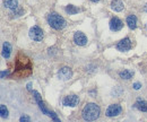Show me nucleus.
Masks as SVG:
<instances>
[{
    "label": "nucleus",
    "mask_w": 147,
    "mask_h": 122,
    "mask_svg": "<svg viewBox=\"0 0 147 122\" xmlns=\"http://www.w3.org/2000/svg\"><path fill=\"white\" fill-rule=\"evenodd\" d=\"M111 8H112V10H114V11H121V10H123L125 6H123V2H122L121 0H112V2H111Z\"/></svg>",
    "instance_id": "obj_11"
},
{
    "label": "nucleus",
    "mask_w": 147,
    "mask_h": 122,
    "mask_svg": "<svg viewBox=\"0 0 147 122\" xmlns=\"http://www.w3.org/2000/svg\"><path fill=\"white\" fill-rule=\"evenodd\" d=\"M0 113H1V117L2 118H8V110H7V107H6V105L1 104L0 105Z\"/></svg>",
    "instance_id": "obj_18"
},
{
    "label": "nucleus",
    "mask_w": 147,
    "mask_h": 122,
    "mask_svg": "<svg viewBox=\"0 0 147 122\" xmlns=\"http://www.w3.org/2000/svg\"><path fill=\"white\" fill-rule=\"evenodd\" d=\"M66 13L67 14H69V15H75V14H77V13H79L80 11V9L79 8H77L76 6H74V5H68L67 7H66Z\"/></svg>",
    "instance_id": "obj_15"
},
{
    "label": "nucleus",
    "mask_w": 147,
    "mask_h": 122,
    "mask_svg": "<svg viewBox=\"0 0 147 122\" xmlns=\"http://www.w3.org/2000/svg\"><path fill=\"white\" fill-rule=\"evenodd\" d=\"M146 28H147V24H146Z\"/></svg>",
    "instance_id": "obj_25"
},
{
    "label": "nucleus",
    "mask_w": 147,
    "mask_h": 122,
    "mask_svg": "<svg viewBox=\"0 0 147 122\" xmlns=\"http://www.w3.org/2000/svg\"><path fill=\"white\" fill-rule=\"evenodd\" d=\"M132 87L135 88V89H139V88L142 87V85H140V84H139V83H135V84H134V86H132Z\"/></svg>",
    "instance_id": "obj_20"
},
{
    "label": "nucleus",
    "mask_w": 147,
    "mask_h": 122,
    "mask_svg": "<svg viewBox=\"0 0 147 122\" xmlns=\"http://www.w3.org/2000/svg\"><path fill=\"white\" fill-rule=\"evenodd\" d=\"M144 10H145V11H147V5L145 6V7H144Z\"/></svg>",
    "instance_id": "obj_24"
},
{
    "label": "nucleus",
    "mask_w": 147,
    "mask_h": 122,
    "mask_svg": "<svg viewBox=\"0 0 147 122\" xmlns=\"http://www.w3.org/2000/svg\"><path fill=\"white\" fill-rule=\"evenodd\" d=\"M33 96H34V98H35V101H36L37 105H38V107L41 109V111L44 113V114H47L48 117H50L51 118V115H52V112L51 111H49L47 107H45V105L43 103V101H42V98H41V95L37 93L36 90H33Z\"/></svg>",
    "instance_id": "obj_4"
},
{
    "label": "nucleus",
    "mask_w": 147,
    "mask_h": 122,
    "mask_svg": "<svg viewBox=\"0 0 147 122\" xmlns=\"http://www.w3.org/2000/svg\"><path fill=\"white\" fill-rule=\"evenodd\" d=\"M136 107H137L139 111L147 112V102L146 101H140V100H138V102L136 103Z\"/></svg>",
    "instance_id": "obj_17"
},
{
    "label": "nucleus",
    "mask_w": 147,
    "mask_h": 122,
    "mask_svg": "<svg viewBox=\"0 0 147 122\" xmlns=\"http://www.w3.org/2000/svg\"><path fill=\"white\" fill-rule=\"evenodd\" d=\"M122 111V107L120 106L119 104H111L108 109H107V117H117L121 113Z\"/></svg>",
    "instance_id": "obj_6"
},
{
    "label": "nucleus",
    "mask_w": 147,
    "mask_h": 122,
    "mask_svg": "<svg viewBox=\"0 0 147 122\" xmlns=\"http://www.w3.org/2000/svg\"><path fill=\"white\" fill-rule=\"evenodd\" d=\"M79 103V98L77 95H68L62 100V104L65 106H70V107H75Z\"/></svg>",
    "instance_id": "obj_5"
},
{
    "label": "nucleus",
    "mask_w": 147,
    "mask_h": 122,
    "mask_svg": "<svg viewBox=\"0 0 147 122\" xmlns=\"http://www.w3.org/2000/svg\"><path fill=\"white\" fill-rule=\"evenodd\" d=\"M127 24H128L129 28L135 30L137 27V17L135 15H129L127 17Z\"/></svg>",
    "instance_id": "obj_14"
},
{
    "label": "nucleus",
    "mask_w": 147,
    "mask_h": 122,
    "mask_svg": "<svg viewBox=\"0 0 147 122\" xmlns=\"http://www.w3.org/2000/svg\"><path fill=\"white\" fill-rule=\"evenodd\" d=\"M27 89H28V90L32 89V83H28V84H27Z\"/></svg>",
    "instance_id": "obj_22"
},
{
    "label": "nucleus",
    "mask_w": 147,
    "mask_h": 122,
    "mask_svg": "<svg viewBox=\"0 0 147 122\" xmlns=\"http://www.w3.org/2000/svg\"><path fill=\"white\" fill-rule=\"evenodd\" d=\"M91 1H92V2H98L100 0H91Z\"/></svg>",
    "instance_id": "obj_23"
},
{
    "label": "nucleus",
    "mask_w": 147,
    "mask_h": 122,
    "mask_svg": "<svg viewBox=\"0 0 147 122\" xmlns=\"http://www.w3.org/2000/svg\"><path fill=\"white\" fill-rule=\"evenodd\" d=\"M19 122H31V119H30V117H28V115L24 114V115H22V117H20Z\"/></svg>",
    "instance_id": "obj_19"
},
{
    "label": "nucleus",
    "mask_w": 147,
    "mask_h": 122,
    "mask_svg": "<svg viewBox=\"0 0 147 122\" xmlns=\"http://www.w3.org/2000/svg\"><path fill=\"white\" fill-rule=\"evenodd\" d=\"M48 23L52 28H55L57 31H60V30L65 28V26H66L65 18L60 16L59 14H57V13H51L48 16Z\"/></svg>",
    "instance_id": "obj_2"
},
{
    "label": "nucleus",
    "mask_w": 147,
    "mask_h": 122,
    "mask_svg": "<svg viewBox=\"0 0 147 122\" xmlns=\"http://www.w3.org/2000/svg\"><path fill=\"white\" fill-rule=\"evenodd\" d=\"M7 75H8V71H1V78H3Z\"/></svg>",
    "instance_id": "obj_21"
},
{
    "label": "nucleus",
    "mask_w": 147,
    "mask_h": 122,
    "mask_svg": "<svg viewBox=\"0 0 147 122\" xmlns=\"http://www.w3.org/2000/svg\"><path fill=\"white\" fill-rule=\"evenodd\" d=\"M28 35H30V37L33 40V41H36V42H40V41H42V38H43V31L38 27V26H33V27H31L30 28V32H28Z\"/></svg>",
    "instance_id": "obj_3"
},
{
    "label": "nucleus",
    "mask_w": 147,
    "mask_h": 122,
    "mask_svg": "<svg viewBox=\"0 0 147 122\" xmlns=\"http://www.w3.org/2000/svg\"><path fill=\"white\" fill-rule=\"evenodd\" d=\"M74 42L77 44V45H85L87 43V37L86 35L84 34L83 32H76L75 35H74Z\"/></svg>",
    "instance_id": "obj_10"
},
{
    "label": "nucleus",
    "mask_w": 147,
    "mask_h": 122,
    "mask_svg": "<svg viewBox=\"0 0 147 122\" xmlns=\"http://www.w3.org/2000/svg\"><path fill=\"white\" fill-rule=\"evenodd\" d=\"M10 53H11V45H10V43L5 42L3 47H2V57L5 59H9Z\"/></svg>",
    "instance_id": "obj_12"
},
{
    "label": "nucleus",
    "mask_w": 147,
    "mask_h": 122,
    "mask_svg": "<svg viewBox=\"0 0 147 122\" xmlns=\"http://www.w3.org/2000/svg\"><path fill=\"white\" fill-rule=\"evenodd\" d=\"M3 6L6 8H9V9H17L18 8V1L17 0H5L3 1Z\"/></svg>",
    "instance_id": "obj_13"
},
{
    "label": "nucleus",
    "mask_w": 147,
    "mask_h": 122,
    "mask_svg": "<svg viewBox=\"0 0 147 122\" xmlns=\"http://www.w3.org/2000/svg\"><path fill=\"white\" fill-rule=\"evenodd\" d=\"M100 113H101V109L100 106L95 103H87V104L84 106L83 111H82V115H83V119L85 121H95L98 117H100Z\"/></svg>",
    "instance_id": "obj_1"
},
{
    "label": "nucleus",
    "mask_w": 147,
    "mask_h": 122,
    "mask_svg": "<svg viewBox=\"0 0 147 122\" xmlns=\"http://www.w3.org/2000/svg\"><path fill=\"white\" fill-rule=\"evenodd\" d=\"M119 76H120V78L128 80V79H130V78L134 76V72L130 71V70H123V71H121V72L119 73Z\"/></svg>",
    "instance_id": "obj_16"
},
{
    "label": "nucleus",
    "mask_w": 147,
    "mask_h": 122,
    "mask_svg": "<svg viewBox=\"0 0 147 122\" xmlns=\"http://www.w3.org/2000/svg\"><path fill=\"white\" fill-rule=\"evenodd\" d=\"M131 41H130V38L128 37H126V38H123V40H121L118 44H117V49L119 50V51H121V52H126V51H129L130 49H131Z\"/></svg>",
    "instance_id": "obj_8"
},
{
    "label": "nucleus",
    "mask_w": 147,
    "mask_h": 122,
    "mask_svg": "<svg viewBox=\"0 0 147 122\" xmlns=\"http://www.w3.org/2000/svg\"><path fill=\"white\" fill-rule=\"evenodd\" d=\"M71 76H73V71L69 67H62L58 71V77L61 80H68L71 78Z\"/></svg>",
    "instance_id": "obj_7"
},
{
    "label": "nucleus",
    "mask_w": 147,
    "mask_h": 122,
    "mask_svg": "<svg viewBox=\"0 0 147 122\" xmlns=\"http://www.w3.org/2000/svg\"><path fill=\"white\" fill-rule=\"evenodd\" d=\"M122 27H123V23H122V20H121L120 18H118V17L111 18V20H110V30L111 31H113V32H118V31H120Z\"/></svg>",
    "instance_id": "obj_9"
}]
</instances>
